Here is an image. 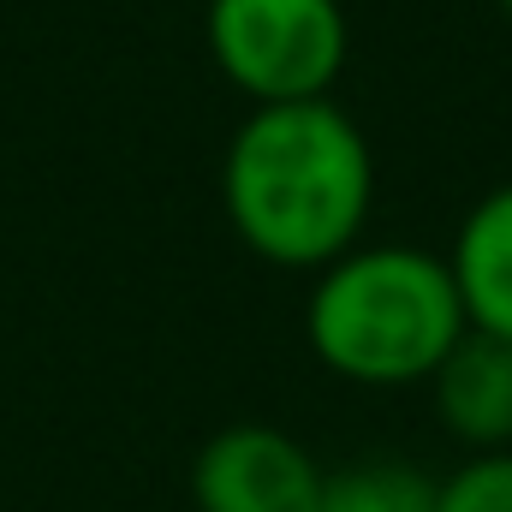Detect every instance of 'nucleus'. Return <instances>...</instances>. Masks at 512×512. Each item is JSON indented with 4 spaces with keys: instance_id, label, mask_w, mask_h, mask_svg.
<instances>
[{
    "instance_id": "423d86ee",
    "label": "nucleus",
    "mask_w": 512,
    "mask_h": 512,
    "mask_svg": "<svg viewBox=\"0 0 512 512\" xmlns=\"http://www.w3.org/2000/svg\"><path fill=\"white\" fill-rule=\"evenodd\" d=\"M447 268H453L465 322L512 340V179L483 191L465 209V221L453 233V251H447Z\"/></svg>"
},
{
    "instance_id": "20e7f679",
    "label": "nucleus",
    "mask_w": 512,
    "mask_h": 512,
    "mask_svg": "<svg viewBox=\"0 0 512 512\" xmlns=\"http://www.w3.org/2000/svg\"><path fill=\"white\" fill-rule=\"evenodd\" d=\"M322 465L274 423H227L191 459L197 512H316Z\"/></svg>"
},
{
    "instance_id": "f257e3e1",
    "label": "nucleus",
    "mask_w": 512,
    "mask_h": 512,
    "mask_svg": "<svg viewBox=\"0 0 512 512\" xmlns=\"http://www.w3.org/2000/svg\"><path fill=\"white\" fill-rule=\"evenodd\" d=\"M221 203L245 251L316 274L364 245L376 209L370 137L334 96L251 108L221 161Z\"/></svg>"
},
{
    "instance_id": "6e6552de",
    "label": "nucleus",
    "mask_w": 512,
    "mask_h": 512,
    "mask_svg": "<svg viewBox=\"0 0 512 512\" xmlns=\"http://www.w3.org/2000/svg\"><path fill=\"white\" fill-rule=\"evenodd\" d=\"M429 512H512V447L465 453V465H453L435 483V507Z\"/></svg>"
},
{
    "instance_id": "1a4fd4ad",
    "label": "nucleus",
    "mask_w": 512,
    "mask_h": 512,
    "mask_svg": "<svg viewBox=\"0 0 512 512\" xmlns=\"http://www.w3.org/2000/svg\"><path fill=\"white\" fill-rule=\"evenodd\" d=\"M495 6H501V12H507V18H512V0H495Z\"/></svg>"
},
{
    "instance_id": "0eeeda50",
    "label": "nucleus",
    "mask_w": 512,
    "mask_h": 512,
    "mask_svg": "<svg viewBox=\"0 0 512 512\" xmlns=\"http://www.w3.org/2000/svg\"><path fill=\"white\" fill-rule=\"evenodd\" d=\"M435 507V477H423L417 465L399 459H364V465H340L322 477V501L316 512H429Z\"/></svg>"
},
{
    "instance_id": "f03ea898",
    "label": "nucleus",
    "mask_w": 512,
    "mask_h": 512,
    "mask_svg": "<svg viewBox=\"0 0 512 512\" xmlns=\"http://www.w3.org/2000/svg\"><path fill=\"white\" fill-rule=\"evenodd\" d=\"M447 256L423 245H352L316 268L304 340L322 370L352 387H417L465 334Z\"/></svg>"
},
{
    "instance_id": "7ed1b4c3",
    "label": "nucleus",
    "mask_w": 512,
    "mask_h": 512,
    "mask_svg": "<svg viewBox=\"0 0 512 512\" xmlns=\"http://www.w3.org/2000/svg\"><path fill=\"white\" fill-rule=\"evenodd\" d=\"M203 42L251 108L316 102L340 84L352 24L340 0H209Z\"/></svg>"
},
{
    "instance_id": "39448f33",
    "label": "nucleus",
    "mask_w": 512,
    "mask_h": 512,
    "mask_svg": "<svg viewBox=\"0 0 512 512\" xmlns=\"http://www.w3.org/2000/svg\"><path fill=\"white\" fill-rule=\"evenodd\" d=\"M441 429L471 453L512 447V340L465 328L459 346L429 376Z\"/></svg>"
}]
</instances>
